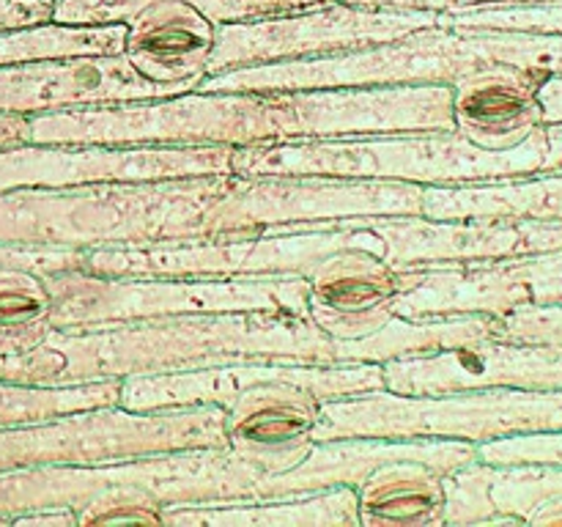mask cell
Masks as SVG:
<instances>
[{
	"label": "cell",
	"mask_w": 562,
	"mask_h": 527,
	"mask_svg": "<svg viewBox=\"0 0 562 527\" xmlns=\"http://www.w3.org/2000/svg\"><path fill=\"white\" fill-rule=\"evenodd\" d=\"M395 313L406 318L450 313H505L562 302V247L445 267H404Z\"/></svg>",
	"instance_id": "13"
},
{
	"label": "cell",
	"mask_w": 562,
	"mask_h": 527,
	"mask_svg": "<svg viewBox=\"0 0 562 527\" xmlns=\"http://www.w3.org/2000/svg\"><path fill=\"white\" fill-rule=\"evenodd\" d=\"M497 338V316L488 313H450V316H395L360 340H335V360L387 362L423 357Z\"/></svg>",
	"instance_id": "22"
},
{
	"label": "cell",
	"mask_w": 562,
	"mask_h": 527,
	"mask_svg": "<svg viewBox=\"0 0 562 527\" xmlns=\"http://www.w3.org/2000/svg\"><path fill=\"white\" fill-rule=\"evenodd\" d=\"M355 247L395 267H445L483 258L560 250L562 223L543 220H434L426 214L355 217Z\"/></svg>",
	"instance_id": "14"
},
{
	"label": "cell",
	"mask_w": 562,
	"mask_h": 527,
	"mask_svg": "<svg viewBox=\"0 0 562 527\" xmlns=\"http://www.w3.org/2000/svg\"><path fill=\"white\" fill-rule=\"evenodd\" d=\"M417 9L450 11L470 9V5H525V3H554V0H412Z\"/></svg>",
	"instance_id": "35"
},
{
	"label": "cell",
	"mask_w": 562,
	"mask_h": 527,
	"mask_svg": "<svg viewBox=\"0 0 562 527\" xmlns=\"http://www.w3.org/2000/svg\"><path fill=\"white\" fill-rule=\"evenodd\" d=\"M126 25H64V22H42V25L11 27L0 31V64H22V60L75 58V55H119L124 53Z\"/></svg>",
	"instance_id": "23"
},
{
	"label": "cell",
	"mask_w": 562,
	"mask_h": 527,
	"mask_svg": "<svg viewBox=\"0 0 562 527\" xmlns=\"http://www.w3.org/2000/svg\"><path fill=\"white\" fill-rule=\"evenodd\" d=\"M547 124L519 146L483 148L459 132L340 137V141L252 143L234 148L231 168L241 176H346L409 181L420 187L488 184L547 170Z\"/></svg>",
	"instance_id": "5"
},
{
	"label": "cell",
	"mask_w": 562,
	"mask_h": 527,
	"mask_svg": "<svg viewBox=\"0 0 562 527\" xmlns=\"http://www.w3.org/2000/svg\"><path fill=\"white\" fill-rule=\"evenodd\" d=\"M307 318L333 340H360L395 318L406 269L362 247H340L305 278Z\"/></svg>",
	"instance_id": "16"
},
{
	"label": "cell",
	"mask_w": 562,
	"mask_h": 527,
	"mask_svg": "<svg viewBox=\"0 0 562 527\" xmlns=\"http://www.w3.org/2000/svg\"><path fill=\"white\" fill-rule=\"evenodd\" d=\"M27 143V115L0 113V148Z\"/></svg>",
	"instance_id": "37"
},
{
	"label": "cell",
	"mask_w": 562,
	"mask_h": 527,
	"mask_svg": "<svg viewBox=\"0 0 562 527\" xmlns=\"http://www.w3.org/2000/svg\"><path fill=\"white\" fill-rule=\"evenodd\" d=\"M423 187L346 176L225 173L201 223V236L327 228L355 217L420 214Z\"/></svg>",
	"instance_id": "9"
},
{
	"label": "cell",
	"mask_w": 562,
	"mask_h": 527,
	"mask_svg": "<svg viewBox=\"0 0 562 527\" xmlns=\"http://www.w3.org/2000/svg\"><path fill=\"white\" fill-rule=\"evenodd\" d=\"M42 280L53 300V327L236 311H285L307 316L305 278H173L66 269L42 274Z\"/></svg>",
	"instance_id": "7"
},
{
	"label": "cell",
	"mask_w": 562,
	"mask_h": 527,
	"mask_svg": "<svg viewBox=\"0 0 562 527\" xmlns=\"http://www.w3.org/2000/svg\"><path fill=\"white\" fill-rule=\"evenodd\" d=\"M398 459H420L439 472L459 470L477 459V445L461 439H390V437H335L313 442L311 453L291 470L263 475L252 497L313 494L324 489H357L373 470Z\"/></svg>",
	"instance_id": "17"
},
{
	"label": "cell",
	"mask_w": 562,
	"mask_h": 527,
	"mask_svg": "<svg viewBox=\"0 0 562 527\" xmlns=\"http://www.w3.org/2000/svg\"><path fill=\"white\" fill-rule=\"evenodd\" d=\"M53 300L42 274L0 267V355H22L47 338Z\"/></svg>",
	"instance_id": "25"
},
{
	"label": "cell",
	"mask_w": 562,
	"mask_h": 527,
	"mask_svg": "<svg viewBox=\"0 0 562 527\" xmlns=\"http://www.w3.org/2000/svg\"><path fill=\"white\" fill-rule=\"evenodd\" d=\"M538 102L543 108V124L562 121V75H552L538 88Z\"/></svg>",
	"instance_id": "34"
},
{
	"label": "cell",
	"mask_w": 562,
	"mask_h": 527,
	"mask_svg": "<svg viewBox=\"0 0 562 527\" xmlns=\"http://www.w3.org/2000/svg\"><path fill=\"white\" fill-rule=\"evenodd\" d=\"M231 159V146H77L27 141L0 148V195L31 187L55 190L93 181L234 173Z\"/></svg>",
	"instance_id": "12"
},
{
	"label": "cell",
	"mask_w": 562,
	"mask_h": 527,
	"mask_svg": "<svg viewBox=\"0 0 562 527\" xmlns=\"http://www.w3.org/2000/svg\"><path fill=\"white\" fill-rule=\"evenodd\" d=\"M439 25L486 27V31L562 33V0L525 5H470L439 11Z\"/></svg>",
	"instance_id": "28"
},
{
	"label": "cell",
	"mask_w": 562,
	"mask_h": 527,
	"mask_svg": "<svg viewBox=\"0 0 562 527\" xmlns=\"http://www.w3.org/2000/svg\"><path fill=\"white\" fill-rule=\"evenodd\" d=\"M82 258H86V250H49V247L0 245V267H22L38 274L82 269Z\"/></svg>",
	"instance_id": "31"
},
{
	"label": "cell",
	"mask_w": 562,
	"mask_h": 527,
	"mask_svg": "<svg viewBox=\"0 0 562 527\" xmlns=\"http://www.w3.org/2000/svg\"><path fill=\"white\" fill-rule=\"evenodd\" d=\"M124 25V55L146 80L201 86L209 75L217 25L184 0H151Z\"/></svg>",
	"instance_id": "19"
},
{
	"label": "cell",
	"mask_w": 562,
	"mask_h": 527,
	"mask_svg": "<svg viewBox=\"0 0 562 527\" xmlns=\"http://www.w3.org/2000/svg\"><path fill=\"white\" fill-rule=\"evenodd\" d=\"M525 525L562 527V494H552V497L541 500V503L525 516Z\"/></svg>",
	"instance_id": "36"
},
{
	"label": "cell",
	"mask_w": 562,
	"mask_h": 527,
	"mask_svg": "<svg viewBox=\"0 0 562 527\" xmlns=\"http://www.w3.org/2000/svg\"><path fill=\"white\" fill-rule=\"evenodd\" d=\"M547 137H549L547 170H562V121H558V124H547Z\"/></svg>",
	"instance_id": "38"
},
{
	"label": "cell",
	"mask_w": 562,
	"mask_h": 527,
	"mask_svg": "<svg viewBox=\"0 0 562 527\" xmlns=\"http://www.w3.org/2000/svg\"><path fill=\"white\" fill-rule=\"evenodd\" d=\"M225 445L223 406L135 412L91 406L0 428V472L27 467H86L162 450Z\"/></svg>",
	"instance_id": "8"
},
{
	"label": "cell",
	"mask_w": 562,
	"mask_h": 527,
	"mask_svg": "<svg viewBox=\"0 0 562 527\" xmlns=\"http://www.w3.org/2000/svg\"><path fill=\"white\" fill-rule=\"evenodd\" d=\"M437 467L420 459H398L373 470L357 492L362 527L445 525V492Z\"/></svg>",
	"instance_id": "21"
},
{
	"label": "cell",
	"mask_w": 562,
	"mask_h": 527,
	"mask_svg": "<svg viewBox=\"0 0 562 527\" xmlns=\"http://www.w3.org/2000/svg\"><path fill=\"white\" fill-rule=\"evenodd\" d=\"M492 464L475 459L442 475L445 525H508L488 497Z\"/></svg>",
	"instance_id": "29"
},
{
	"label": "cell",
	"mask_w": 562,
	"mask_h": 527,
	"mask_svg": "<svg viewBox=\"0 0 562 527\" xmlns=\"http://www.w3.org/2000/svg\"><path fill=\"white\" fill-rule=\"evenodd\" d=\"M547 75L519 66H486L453 86V132L483 148L519 146L543 126L538 88Z\"/></svg>",
	"instance_id": "18"
},
{
	"label": "cell",
	"mask_w": 562,
	"mask_h": 527,
	"mask_svg": "<svg viewBox=\"0 0 562 527\" xmlns=\"http://www.w3.org/2000/svg\"><path fill=\"white\" fill-rule=\"evenodd\" d=\"M453 130L450 86L294 91H184L140 102L27 115L31 143L77 146H252Z\"/></svg>",
	"instance_id": "1"
},
{
	"label": "cell",
	"mask_w": 562,
	"mask_h": 527,
	"mask_svg": "<svg viewBox=\"0 0 562 527\" xmlns=\"http://www.w3.org/2000/svg\"><path fill=\"white\" fill-rule=\"evenodd\" d=\"M225 173L31 187L0 195V245L49 250L143 247L201 236Z\"/></svg>",
	"instance_id": "4"
},
{
	"label": "cell",
	"mask_w": 562,
	"mask_h": 527,
	"mask_svg": "<svg viewBox=\"0 0 562 527\" xmlns=\"http://www.w3.org/2000/svg\"><path fill=\"white\" fill-rule=\"evenodd\" d=\"M225 445L162 450L86 467H27L0 472V516L71 505L82 525H162L165 508L252 497L261 481Z\"/></svg>",
	"instance_id": "3"
},
{
	"label": "cell",
	"mask_w": 562,
	"mask_h": 527,
	"mask_svg": "<svg viewBox=\"0 0 562 527\" xmlns=\"http://www.w3.org/2000/svg\"><path fill=\"white\" fill-rule=\"evenodd\" d=\"M162 525L179 527H360L357 492L349 486L313 494L236 497L165 508Z\"/></svg>",
	"instance_id": "20"
},
{
	"label": "cell",
	"mask_w": 562,
	"mask_h": 527,
	"mask_svg": "<svg viewBox=\"0 0 562 527\" xmlns=\"http://www.w3.org/2000/svg\"><path fill=\"white\" fill-rule=\"evenodd\" d=\"M560 428L562 390L481 388L409 395L382 388L322 401L313 442L335 437H390L481 445L514 434Z\"/></svg>",
	"instance_id": "6"
},
{
	"label": "cell",
	"mask_w": 562,
	"mask_h": 527,
	"mask_svg": "<svg viewBox=\"0 0 562 527\" xmlns=\"http://www.w3.org/2000/svg\"><path fill=\"white\" fill-rule=\"evenodd\" d=\"M497 338L562 344V302H558V305L521 307V311L497 316Z\"/></svg>",
	"instance_id": "30"
},
{
	"label": "cell",
	"mask_w": 562,
	"mask_h": 527,
	"mask_svg": "<svg viewBox=\"0 0 562 527\" xmlns=\"http://www.w3.org/2000/svg\"><path fill=\"white\" fill-rule=\"evenodd\" d=\"M225 362H335V340L285 311L53 327L33 349L0 355V382L86 384Z\"/></svg>",
	"instance_id": "2"
},
{
	"label": "cell",
	"mask_w": 562,
	"mask_h": 527,
	"mask_svg": "<svg viewBox=\"0 0 562 527\" xmlns=\"http://www.w3.org/2000/svg\"><path fill=\"white\" fill-rule=\"evenodd\" d=\"M53 5L55 0H0V31L49 22Z\"/></svg>",
	"instance_id": "32"
},
{
	"label": "cell",
	"mask_w": 562,
	"mask_h": 527,
	"mask_svg": "<svg viewBox=\"0 0 562 527\" xmlns=\"http://www.w3.org/2000/svg\"><path fill=\"white\" fill-rule=\"evenodd\" d=\"M11 525H33V527H77V511L71 505H44V508L25 511L14 516Z\"/></svg>",
	"instance_id": "33"
},
{
	"label": "cell",
	"mask_w": 562,
	"mask_h": 527,
	"mask_svg": "<svg viewBox=\"0 0 562 527\" xmlns=\"http://www.w3.org/2000/svg\"><path fill=\"white\" fill-rule=\"evenodd\" d=\"M355 247L349 220L327 228L272 234H217L143 247L86 250L82 272L173 274V278H307L322 258Z\"/></svg>",
	"instance_id": "10"
},
{
	"label": "cell",
	"mask_w": 562,
	"mask_h": 527,
	"mask_svg": "<svg viewBox=\"0 0 562 527\" xmlns=\"http://www.w3.org/2000/svg\"><path fill=\"white\" fill-rule=\"evenodd\" d=\"M198 82H151L124 53L0 64V113L36 115L97 104L140 102L195 91Z\"/></svg>",
	"instance_id": "15"
},
{
	"label": "cell",
	"mask_w": 562,
	"mask_h": 527,
	"mask_svg": "<svg viewBox=\"0 0 562 527\" xmlns=\"http://www.w3.org/2000/svg\"><path fill=\"white\" fill-rule=\"evenodd\" d=\"M121 379L86 384H14L0 382V428L47 421L66 412L119 404Z\"/></svg>",
	"instance_id": "26"
},
{
	"label": "cell",
	"mask_w": 562,
	"mask_h": 527,
	"mask_svg": "<svg viewBox=\"0 0 562 527\" xmlns=\"http://www.w3.org/2000/svg\"><path fill=\"white\" fill-rule=\"evenodd\" d=\"M562 494V467L552 464H492L488 497L508 525H525V516L541 500Z\"/></svg>",
	"instance_id": "27"
},
{
	"label": "cell",
	"mask_w": 562,
	"mask_h": 527,
	"mask_svg": "<svg viewBox=\"0 0 562 527\" xmlns=\"http://www.w3.org/2000/svg\"><path fill=\"white\" fill-rule=\"evenodd\" d=\"M437 20L439 11L428 9H373V5L329 0L289 14L225 22L217 25L209 75L239 69V66L351 53L437 25Z\"/></svg>",
	"instance_id": "11"
},
{
	"label": "cell",
	"mask_w": 562,
	"mask_h": 527,
	"mask_svg": "<svg viewBox=\"0 0 562 527\" xmlns=\"http://www.w3.org/2000/svg\"><path fill=\"white\" fill-rule=\"evenodd\" d=\"M151 0H55L53 22L64 25H110L126 22L135 11ZM192 9L201 11L214 25L225 22H247L261 16L289 14V11L311 9V5L329 3V0H184Z\"/></svg>",
	"instance_id": "24"
}]
</instances>
